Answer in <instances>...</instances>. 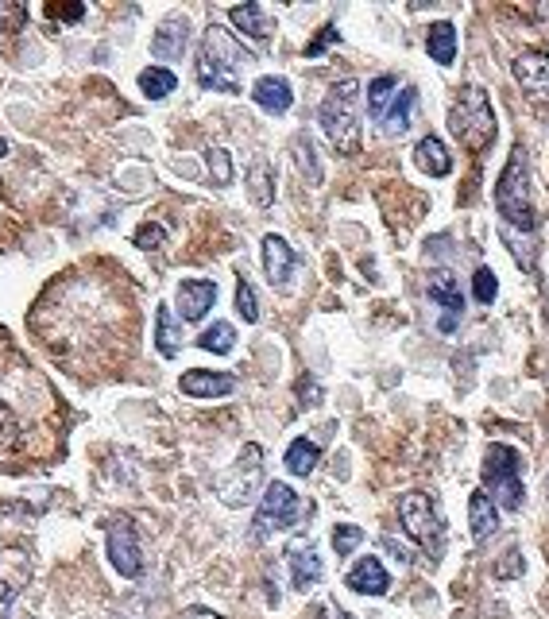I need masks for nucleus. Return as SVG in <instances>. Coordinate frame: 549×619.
<instances>
[{"label": "nucleus", "instance_id": "f257e3e1", "mask_svg": "<svg viewBox=\"0 0 549 619\" xmlns=\"http://www.w3.org/2000/svg\"><path fill=\"white\" fill-rule=\"evenodd\" d=\"M28 325L51 360L66 364L82 380H93L109 376L120 356L132 353L136 302L124 283L109 275V264L78 267L39 295Z\"/></svg>", "mask_w": 549, "mask_h": 619}, {"label": "nucleus", "instance_id": "f03ea898", "mask_svg": "<svg viewBox=\"0 0 549 619\" xmlns=\"http://www.w3.org/2000/svg\"><path fill=\"white\" fill-rule=\"evenodd\" d=\"M66 449V407L31 356L0 329V469L51 465Z\"/></svg>", "mask_w": 549, "mask_h": 619}, {"label": "nucleus", "instance_id": "7ed1b4c3", "mask_svg": "<svg viewBox=\"0 0 549 619\" xmlns=\"http://www.w3.org/2000/svg\"><path fill=\"white\" fill-rule=\"evenodd\" d=\"M252 62V55L232 39L225 28L205 31L202 59H198V86L202 89H221V93H236L240 89V70Z\"/></svg>", "mask_w": 549, "mask_h": 619}, {"label": "nucleus", "instance_id": "20e7f679", "mask_svg": "<svg viewBox=\"0 0 549 619\" xmlns=\"http://www.w3.org/2000/svg\"><path fill=\"white\" fill-rule=\"evenodd\" d=\"M495 206L503 213V221L519 233H534L538 229V213H534V202H530V171H526V148L515 144L511 148V159L503 167V178L495 186Z\"/></svg>", "mask_w": 549, "mask_h": 619}, {"label": "nucleus", "instance_id": "39448f33", "mask_svg": "<svg viewBox=\"0 0 549 619\" xmlns=\"http://www.w3.org/2000/svg\"><path fill=\"white\" fill-rule=\"evenodd\" d=\"M356 93H360L356 82H337V86L325 93V101H321V109H318V120H321V128H325V136H329V144L337 151H345V155H352V151L360 148Z\"/></svg>", "mask_w": 549, "mask_h": 619}, {"label": "nucleus", "instance_id": "423d86ee", "mask_svg": "<svg viewBox=\"0 0 549 619\" xmlns=\"http://www.w3.org/2000/svg\"><path fill=\"white\" fill-rule=\"evenodd\" d=\"M449 128L453 136L468 144L472 151L488 148L495 140V113H492V101L488 93L480 86H461L453 109H449Z\"/></svg>", "mask_w": 549, "mask_h": 619}, {"label": "nucleus", "instance_id": "0eeeda50", "mask_svg": "<svg viewBox=\"0 0 549 619\" xmlns=\"http://www.w3.org/2000/svg\"><path fill=\"white\" fill-rule=\"evenodd\" d=\"M522 457L511 445L495 442L488 445V461H484V496L499 503L503 511H519L526 492H522Z\"/></svg>", "mask_w": 549, "mask_h": 619}, {"label": "nucleus", "instance_id": "6e6552de", "mask_svg": "<svg viewBox=\"0 0 549 619\" xmlns=\"http://www.w3.org/2000/svg\"><path fill=\"white\" fill-rule=\"evenodd\" d=\"M399 519H403V531L430 554V558H441V546H445V523L437 515L434 500L426 492H406L403 503H399Z\"/></svg>", "mask_w": 549, "mask_h": 619}, {"label": "nucleus", "instance_id": "1a4fd4ad", "mask_svg": "<svg viewBox=\"0 0 549 619\" xmlns=\"http://www.w3.org/2000/svg\"><path fill=\"white\" fill-rule=\"evenodd\" d=\"M298 511H302L298 492H294L290 484H283V480H271V484H267V492H263L260 511H256V519H252V538L263 542L267 534L294 527V523H298Z\"/></svg>", "mask_w": 549, "mask_h": 619}, {"label": "nucleus", "instance_id": "9d476101", "mask_svg": "<svg viewBox=\"0 0 549 619\" xmlns=\"http://www.w3.org/2000/svg\"><path fill=\"white\" fill-rule=\"evenodd\" d=\"M260 480H263V449L252 442L240 449V461L221 476L217 492H221V500L229 503V507H244V503L256 496Z\"/></svg>", "mask_w": 549, "mask_h": 619}, {"label": "nucleus", "instance_id": "9b49d317", "mask_svg": "<svg viewBox=\"0 0 549 619\" xmlns=\"http://www.w3.org/2000/svg\"><path fill=\"white\" fill-rule=\"evenodd\" d=\"M109 561L116 573H124L128 581L144 577V550H140V534L132 527V519H113L109 523Z\"/></svg>", "mask_w": 549, "mask_h": 619}, {"label": "nucleus", "instance_id": "f8f14e48", "mask_svg": "<svg viewBox=\"0 0 549 619\" xmlns=\"http://www.w3.org/2000/svg\"><path fill=\"white\" fill-rule=\"evenodd\" d=\"M426 291H430V298L441 306V322H437V329H441V333H453L464 318V291H461V283H457V275H453V271H434Z\"/></svg>", "mask_w": 549, "mask_h": 619}, {"label": "nucleus", "instance_id": "ddd939ff", "mask_svg": "<svg viewBox=\"0 0 549 619\" xmlns=\"http://www.w3.org/2000/svg\"><path fill=\"white\" fill-rule=\"evenodd\" d=\"M31 585V554L24 546L0 550V604H12Z\"/></svg>", "mask_w": 549, "mask_h": 619}, {"label": "nucleus", "instance_id": "4468645a", "mask_svg": "<svg viewBox=\"0 0 549 619\" xmlns=\"http://www.w3.org/2000/svg\"><path fill=\"white\" fill-rule=\"evenodd\" d=\"M294 267H298V260H294V248H290L287 240L279 233L263 236V275H267V283L275 291H287Z\"/></svg>", "mask_w": 549, "mask_h": 619}, {"label": "nucleus", "instance_id": "2eb2a0df", "mask_svg": "<svg viewBox=\"0 0 549 619\" xmlns=\"http://www.w3.org/2000/svg\"><path fill=\"white\" fill-rule=\"evenodd\" d=\"M287 565H290V581H294L298 592H310L321 581V554L314 550V542H290Z\"/></svg>", "mask_w": 549, "mask_h": 619}, {"label": "nucleus", "instance_id": "dca6fc26", "mask_svg": "<svg viewBox=\"0 0 549 619\" xmlns=\"http://www.w3.org/2000/svg\"><path fill=\"white\" fill-rule=\"evenodd\" d=\"M213 302H217V283H209V279H186L178 287V314H182V322H202L205 314L213 310Z\"/></svg>", "mask_w": 549, "mask_h": 619}, {"label": "nucleus", "instance_id": "f3484780", "mask_svg": "<svg viewBox=\"0 0 549 619\" xmlns=\"http://www.w3.org/2000/svg\"><path fill=\"white\" fill-rule=\"evenodd\" d=\"M178 387H182V395H190V399H225L232 387H236V380H232L229 372L190 368V372L178 380Z\"/></svg>", "mask_w": 549, "mask_h": 619}, {"label": "nucleus", "instance_id": "a211bd4d", "mask_svg": "<svg viewBox=\"0 0 549 619\" xmlns=\"http://www.w3.org/2000/svg\"><path fill=\"white\" fill-rule=\"evenodd\" d=\"M348 589L360 592V596H383V592L391 589V577H387V569H383V561L379 558H360L352 569H348Z\"/></svg>", "mask_w": 549, "mask_h": 619}, {"label": "nucleus", "instance_id": "6ab92c4d", "mask_svg": "<svg viewBox=\"0 0 549 619\" xmlns=\"http://www.w3.org/2000/svg\"><path fill=\"white\" fill-rule=\"evenodd\" d=\"M186 43H190V20H182V16H174L167 20L163 28L155 31V39H151V55L155 59H182L186 55Z\"/></svg>", "mask_w": 549, "mask_h": 619}, {"label": "nucleus", "instance_id": "aec40b11", "mask_svg": "<svg viewBox=\"0 0 549 619\" xmlns=\"http://www.w3.org/2000/svg\"><path fill=\"white\" fill-rule=\"evenodd\" d=\"M252 101L260 105L263 113H275V117H279V113H287L290 105H294V89H290L287 78H275V74H271V78H260V82L252 86Z\"/></svg>", "mask_w": 549, "mask_h": 619}, {"label": "nucleus", "instance_id": "412c9836", "mask_svg": "<svg viewBox=\"0 0 549 619\" xmlns=\"http://www.w3.org/2000/svg\"><path fill=\"white\" fill-rule=\"evenodd\" d=\"M515 78L526 93H549V55L542 51H522L515 59Z\"/></svg>", "mask_w": 549, "mask_h": 619}, {"label": "nucleus", "instance_id": "4be33fe9", "mask_svg": "<svg viewBox=\"0 0 549 619\" xmlns=\"http://www.w3.org/2000/svg\"><path fill=\"white\" fill-rule=\"evenodd\" d=\"M414 163H418V171H426V175H434V178H445L449 171H453L449 148H445L437 136H422V140H418V148H414Z\"/></svg>", "mask_w": 549, "mask_h": 619}, {"label": "nucleus", "instance_id": "5701e85b", "mask_svg": "<svg viewBox=\"0 0 549 619\" xmlns=\"http://www.w3.org/2000/svg\"><path fill=\"white\" fill-rule=\"evenodd\" d=\"M468 523H472V538L476 542H488L499 531V507L484 492H472V500H468Z\"/></svg>", "mask_w": 549, "mask_h": 619}, {"label": "nucleus", "instance_id": "b1692460", "mask_svg": "<svg viewBox=\"0 0 549 619\" xmlns=\"http://www.w3.org/2000/svg\"><path fill=\"white\" fill-rule=\"evenodd\" d=\"M232 28H240L248 39H256V43H267L271 39V20H267V12H263L260 4H236L229 12Z\"/></svg>", "mask_w": 549, "mask_h": 619}, {"label": "nucleus", "instance_id": "393cba45", "mask_svg": "<svg viewBox=\"0 0 549 619\" xmlns=\"http://www.w3.org/2000/svg\"><path fill=\"white\" fill-rule=\"evenodd\" d=\"M426 51L441 66H453V59H457V28L449 20H437L434 28H430V35H426Z\"/></svg>", "mask_w": 549, "mask_h": 619}, {"label": "nucleus", "instance_id": "a878e982", "mask_svg": "<svg viewBox=\"0 0 549 619\" xmlns=\"http://www.w3.org/2000/svg\"><path fill=\"white\" fill-rule=\"evenodd\" d=\"M414 101H418V89L406 86L403 93H399V101L383 113V120H379V128H383V136H403L406 128H410V109H414Z\"/></svg>", "mask_w": 549, "mask_h": 619}, {"label": "nucleus", "instance_id": "bb28decb", "mask_svg": "<svg viewBox=\"0 0 549 619\" xmlns=\"http://www.w3.org/2000/svg\"><path fill=\"white\" fill-rule=\"evenodd\" d=\"M248 194L256 206H271L275 202V175H271V163L267 159H256L252 171H248Z\"/></svg>", "mask_w": 549, "mask_h": 619}, {"label": "nucleus", "instance_id": "cd10ccee", "mask_svg": "<svg viewBox=\"0 0 549 619\" xmlns=\"http://www.w3.org/2000/svg\"><path fill=\"white\" fill-rule=\"evenodd\" d=\"M155 349H159V356H167V360L178 356V325H174L171 306H159L155 310Z\"/></svg>", "mask_w": 549, "mask_h": 619}, {"label": "nucleus", "instance_id": "c85d7f7f", "mask_svg": "<svg viewBox=\"0 0 549 619\" xmlns=\"http://www.w3.org/2000/svg\"><path fill=\"white\" fill-rule=\"evenodd\" d=\"M318 457L321 449L310 438H294L287 449V469L294 472V476H310V472L318 469Z\"/></svg>", "mask_w": 549, "mask_h": 619}, {"label": "nucleus", "instance_id": "c756f323", "mask_svg": "<svg viewBox=\"0 0 549 619\" xmlns=\"http://www.w3.org/2000/svg\"><path fill=\"white\" fill-rule=\"evenodd\" d=\"M140 89H144V97H151V101H163L171 89H178V78H174L167 66H147L144 74H140Z\"/></svg>", "mask_w": 549, "mask_h": 619}, {"label": "nucleus", "instance_id": "7c9ffc66", "mask_svg": "<svg viewBox=\"0 0 549 619\" xmlns=\"http://www.w3.org/2000/svg\"><path fill=\"white\" fill-rule=\"evenodd\" d=\"M198 345H202L205 353H217V356H229L236 349V329L229 322H217L209 325L202 337H198Z\"/></svg>", "mask_w": 549, "mask_h": 619}, {"label": "nucleus", "instance_id": "2f4dec72", "mask_svg": "<svg viewBox=\"0 0 549 619\" xmlns=\"http://www.w3.org/2000/svg\"><path fill=\"white\" fill-rule=\"evenodd\" d=\"M24 24H28V4H20V0H0V43H8L12 35H20Z\"/></svg>", "mask_w": 549, "mask_h": 619}, {"label": "nucleus", "instance_id": "473e14b6", "mask_svg": "<svg viewBox=\"0 0 549 619\" xmlns=\"http://www.w3.org/2000/svg\"><path fill=\"white\" fill-rule=\"evenodd\" d=\"M294 159H298V171L306 175V182L318 186L321 167H318V151H314V140H310V136H294Z\"/></svg>", "mask_w": 549, "mask_h": 619}, {"label": "nucleus", "instance_id": "72a5a7b5", "mask_svg": "<svg viewBox=\"0 0 549 619\" xmlns=\"http://www.w3.org/2000/svg\"><path fill=\"white\" fill-rule=\"evenodd\" d=\"M395 74H379L376 82L368 86V109H372V117L383 120V113H387V105H391V97H395Z\"/></svg>", "mask_w": 549, "mask_h": 619}, {"label": "nucleus", "instance_id": "f704fd0d", "mask_svg": "<svg viewBox=\"0 0 549 619\" xmlns=\"http://www.w3.org/2000/svg\"><path fill=\"white\" fill-rule=\"evenodd\" d=\"M236 310L244 322H260V302H256V291L248 279H236Z\"/></svg>", "mask_w": 549, "mask_h": 619}, {"label": "nucleus", "instance_id": "c9c22d12", "mask_svg": "<svg viewBox=\"0 0 549 619\" xmlns=\"http://www.w3.org/2000/svg\"><path fill=\"white\" fill-rule=\"evenodd\" d=\"M205 163H209V175H213V182L217 186H229L232 182V159L225 148H209L205 151Z\"/></svg>", "mask_w": 549, "mask_h": 619}, {"label": "nucleus", "instance_id": "e433bc0d", "mask_svg": "<svg viewBox=\"0 0 549 619\" xmlns=\"http://www.w3.org/2000/svg\"><path fill=\"white\" fill-rule=\"evenodd\" d=\"M472 291H476V298H480L484 306H492L495 298H499V283H495L492 267H476V275H472Z\"/></svg>", "mask_w": 549, "mask_h": 619}, {"label": "nucleus", "instance_id": "4c0bfd02", "mask_svg": "<svg viewBox=\"0 0 549 619\" xmlns=\"http://www.w3.org/2000/svg\"><path fill=\"white\" fill-rule=\"evenodd\" d=\"M364 542V531L360 527H352V523H341V527H333V550L341 554V558H348L356 546Z\"/></svg>", "mask_w": 549, "mask_h": 619}, {"label": "nucleus", "instance_id": "58836bf2", "mask_svg": "<svg viewBox=\"0 0 549 619\" xmlns=\"http://www.w3.org/2000/svg\"><path fill=\"white\" fill-rule=\"evenodd\" d=\"M163 240H167V229H163V225H151V221H147V225H140V229H136V244H140L144 252L163 248Z\"/></svg>", "mask_w": 549, "mask_h": 619}, {"label": "nucleus", "instance_id": "ea45409f", "mask_svg": "<svg viewBox=\"0 0 549 619\" xmlns=\"http://www.w3.org/2000/svg\"><path fill=\"white\" fill-rule=\"evenodd\" d=\"M47 16H51V20H70V24H78V20L86 16V4H47Z\"/></svg>", "mask_w": 549, "mask_h": 619}, {"label": "nucleus", "instance_id": "a19ab883", "mask_svg": "<svg viewBox=\"0 0 549 619\" xmlns=\"http://www.w3.org/2000/svg\"><path fill=\"white\" fill-rule=\"evenodd\" d=\"M337 39H341V35H337V28H333V24H329V28H321V35H318V39H314V43L306 47V59H318L321 51H325V47H333Z\"/></svg>", "mask_w": 549, "mask_h": 619}, {"label": "nucleus", "instance_id": "79ce46f5", "mask_svg": "<svg viewBox=\"0 0 549 619\" xmlns=\"http://www.w3.org/2000/svg\"><path fill=\"white\" fill-rule=\"evenodd\" d=\"M511 558H503L499 565H495V577H519L522 573V558H519V550H507Z\"/></svg>", "mask_w": 549, "mask_h": 619}, {"label": "nucleus", "instance_id": "37998d69", "mask_svg": "<svg viewBox=\"0 0 549 619\" xmlns=\"http://www.w3.org/2000/svg\"><path fill=\"white\" fill-rule=\"evenodd\" d=\"M321 395V387L314 384V380H302V407H314Z\"/></svg>", "mask_w": 549, "mask_h": 619}, {"label": "nucleus", "instance_id": "c03bdc74", "mask_svg": "<svg viewBox=\"0 0 549 619\" xmlns=\"http://www.w3.org/2000/svg\"><path fill=\"white\" fill-rule=\"evenodd\" d=\"M186 619H221V616H217V612H209V608H190Z\"/></svg>", "mask_w": 549, "mask_h": 619}, {"label": "nucleus", "instance_id": "a18cd8bd", "mask_svg": "<svg viewBox=\"0 0 549 619\" xmlns=\"http://www.w3.org/2000/svg\"><path fill=\"white\" fill-rule=\"evenodd\" d=\"M325 619H352V616H345V612H337V608H329V612H325Z\"/></svg>", "mask_w": 549, "mask_h": 619}, {"label": "nucleus", "instance_id": "49530a36", "mask_svg": "<svg viewBox=\"0 0 549 619\" xmlns=\"http://www.w3.org/2000/svg\"><path fill=\"white\" fill-rule=\"evenodd\" d=\"M4 151H8V144H4V140H0V155H4Z\"/></svg>", "mask_w": 549, "mask_h": 619}, {"label": "nucleus", "instance_id": "de8ad7c7", "mask_svg": "<svg viewBox=\"0 0 549 619\" xmlns=\"http://www.w3.org/2000/svg\"><path fill=\"white\" fill-rule=\"evenodd\" d=\"M546 500H549V476H546Z\"/></svg>", "mask_w": 549, "mask_h": 619}]
</instances>
